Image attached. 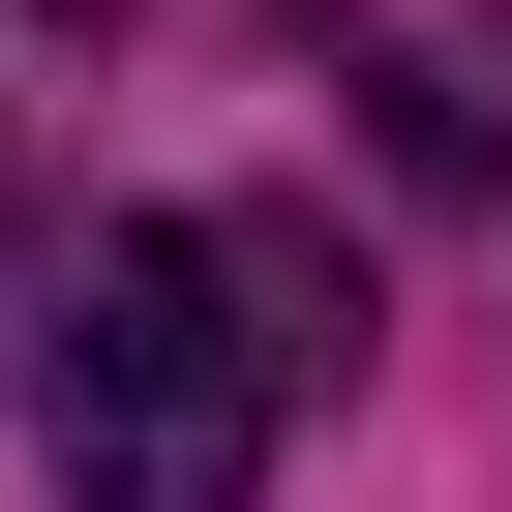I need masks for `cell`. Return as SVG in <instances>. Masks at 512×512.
Listing matches in <instances>:
<instances>
[{
  "label": "cell",
  "instance_id": "6da1fadb",
  "mask_svg": "<svg viewBox=\"0 0 512 512\" xmlns=\"http://www.w3.org/2000/svg\"><path fill=\"white\" fill-rule=\"evenodd\" d=\"M332 362H362V272L302 211H121L61 272V362H31L61 512H272V452H302Z\"/></svg>",
  "mask_w": 512,
  "mask_h": 512
},
{
  "label": "cell",
  "instance_id": "7a4b0ae2",
  "mask_svg": "<svg viewBox=\"0 0 512 512\" xmlns=\"http://www.w3.org/2000/svg\"><path fill=\"white\" fill-rule=\"evenodd\" d=\"M392 151H422V181H512V31H422V61H392Z\"/></svg>",
  "mask_w": 512,
  "mask_h": 512
},
{
  "label": "cell",
  "instance_id": "3957f363",
  "mask_svg": "<svg viewBox=\"0 0 512 512\" xmlns=\"http://www.w3.org/2000/svg\"><path fill=\"white\" fill-rule=\"evenodd\" d=\"M91 31H121V0H91Z\"/></svg>",
  "mask_w": 512,
  "mask_h": 512
}]
</instances>
